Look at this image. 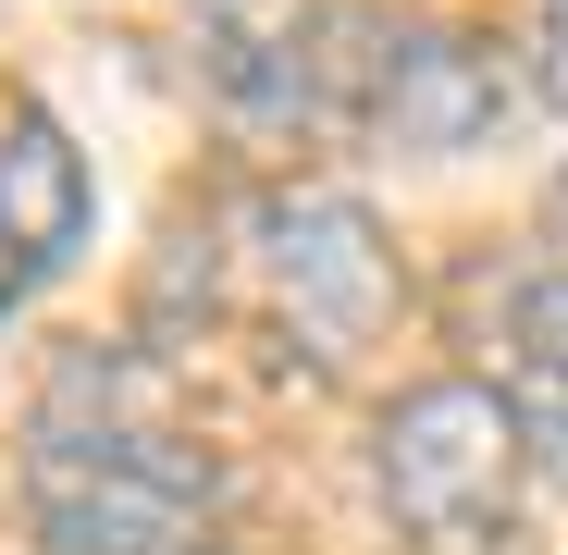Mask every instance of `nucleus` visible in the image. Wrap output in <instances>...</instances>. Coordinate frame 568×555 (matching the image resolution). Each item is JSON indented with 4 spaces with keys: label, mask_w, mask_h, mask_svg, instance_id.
<instances>
[{
    "label": "nucleus",
    "mask_w": 568,
    "mask_h": 555,
    "mask_svg": "<svg viewBox=\"0 0 568 555\" xmlns=\"http://www.w3.org/2000/svg\"><path fill=\"white\" fill-rule=\"evenodd\" d=\"M26 506L62 555H211L223 543V470L149 420H38Z\"/></svg>",
    "instance_id": "f257e3e1"
},
{
    "label": "nucleus",
    "mask_w": 568,
    "mask_h": 555,
    "mask_svg": "<svg viewBox=\"0 0 568 555\" xmlns=\"http://www.w3.org/2000/svg\"><path fill=\"white\" fill-rule=\"evenodd\" d=\"M519 408L495 383H469V370H445V383H408L384 408V432H371V482H384V518L420 543V555H507L519 531Z\"/></svg>",
    "instance_id": "f03ea898"
},
{
    "label": "nucleus",
    "mask_w": 568,
    "mask_h": 555,
    "mask_svg": "<svg viewBox=\"0 0 568 555\" xmlns=\"http://www.w3.org/2000/svg\"><path fill=\"white\" fill-rule=\"evenodd\" d=\"M199 25H211V62H223L235 86H260V74H284V62L310 50L322 0H199Z\"/></svg>",
    "instance_id": "0eeeda50"
},
{
    "label": "nucleus",
    "mask_w": 568,
    "mask_h": 555,
    "mask_svg": "<svg viewBox=\"0 0 568 555\" xmlns=\"http://www.w3.org/2000/svg\"><path fill=\"white\" fill-rule=\"evenodd\" d=\"M247 259H260L272 321L297 333L322 370H346L371 333L408 309V271H396L384 223H371V198H346V185H284V198H260Z\"/></svg>",
    "instance_id": "7ed1b4c3"
},
{
    "label": "nucleus",
    "mask_w": 568,
    "mask_h": 555,
    "mask_svg": "<svg viewBox=\"0 0 568 555\" xmlns=\"http://www.w3.org/2000/svg\"><path fill=\"white\" fill-rule=\"evenodd\" d=\"M507 112V74L469 50V38H408L396 62H384V124L408 136V148H469Z\"/></svg>",
    "instance_id": "39448f33"
},
{
    "label": "nucleus",
    "mask_w": 568,
    "mask_h": 555,
    "mask_svg": "<svg viewBox=\"0 0 568 555\" xmlns=\"http://www.w3.org/2000/svg\"><path fill=\"white\" fill-rule=\"evenodd\" d=\"M531 432V456H568V271H531L507 297V383H495Z\"/></svg>",
    "instance_id": "423d86ee"
},
{
    "label": "nucleus",
    "mask_w": 568,
    "mask_h": 555,
    "mask_svg": "<svg viewBox=\"0 0 568 555\" xmlns=\"http://www.w3.org/2000/svg\"><path fill=\"white\" fill-rule=\"evenodd\" d=\"M87 247V161L50 112H0V309H26Z\"/></svg>",
    "instance_id": "20e7f679"
},
{
    "label": "nucleus",
    "mask_w": 568,
    "mask_h": 555,
    "mask_svg": "<svg viewBox=\"0 0 568 555\" xmlns=\"http://www.w3.org/2000/svg\"><path fill=\"white\" fill-rule=\"evenodd\" d=\"M531 74H544V100L568 112V0H544V25H531Z\"/></svg>",
    "instance_id": "6e6552de"
}]
</instances>
